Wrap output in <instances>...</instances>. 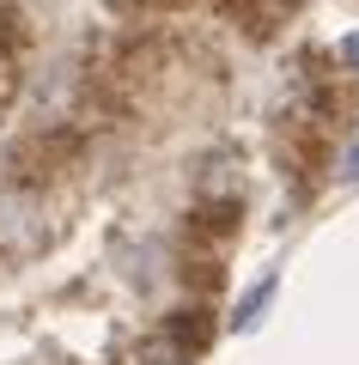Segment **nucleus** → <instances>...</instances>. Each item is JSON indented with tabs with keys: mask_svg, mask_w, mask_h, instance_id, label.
<instances>
[{
	"mask_svg": "<svg viewBox=\"0 0 359 365\" xmlns=\"http://www.w3.org/2000/svg\"><path fill=\"white\" fill-rule=\"evenodd\" d=\"M55 244V220L19 189H0V250L13 256H43Z\"/></svg>",
	"mask_w": 359,
	"mask_h": 365,
	"instance_id": "1",
	"label": "nucleus"
},
{
	"mask_svg": "<svg viewBox=\"0 0 359 365\" xmlns=\"http://www.w3.org/2000/svg\"><path fill=\"white\" fill-rule=\"evenodd\" d=\"M128 365H183V341L153 335V341H141V347H128Z\"/></svg>",
	"mask_w": 359,
	"mask_h": 365,
	"instance_id": "2",
	"label": "nucleus"
},
{
	"mask_svg": "<svg viewBox=\"0 0 359 365\" xmlns=\"http://www.w3.org/2000/svg\"><path fill=\"white\" fill-rule=\"evenodd\" d=\"M268 299H274V280H262V287L250 292L244 304H238V317H231V329H256V317L268 311Z\"/></svg>",
	"mask_w": 359,
	"mask_h": 365,
	"instance_id": "3",
	"label": "nucleus"
},
{
	"mask_svg": "<svg viewBox=\"0 0 359 365\" xmlns=\"http://www.w3.org/2000/svg\"><path fill=\"white\" fill-rule=\"evenodd\" d=\"M341 170H347V177H353V182H359V140H353V146H347V158H341Z\"/></svg>",
	"mask_w": 359,
	"mask_h": 365,
	"instance_id": "4",
	"label": "nucleus"
},
{
	"mask_svg": "<svg viewBox=\"0 0 359 365\" xmlns=\"http://www.w3.org/2000/svg\"><path fill=\"white\" fill-rule=\"evenodd\" d=\"M341 55H347V61L359 67V37H347V43H341Z\"/></svg>",
	"mask_w": 359,
	"mask_h": 365,
	"instance_id": "5",
	"label": "nucleus"
}]
</instances>
